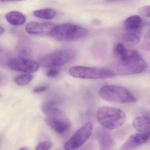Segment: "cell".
I'll list each match as a JSON object with an SVG mask.
<instances>
[{"mask_svg": "<svg viewBox=\"0 0 150 150\" xmlns=\"http://www.w3.org/2000/svg\"><path fill=\"white\" fill-rule=\"evenodd\" d=\"M59 71L58 69L52 68L46 72V76L50 78H55L59 74Z\"/></svg>", "mask_w": 150, "mask_h": 150, "instance_id": "25", "label": "cell"}, {"mask_svg": "<svg viewBox=\"0 0 150 150\" xmlns=\"http://www.w3.org/2000/svg\"><path fill=\"white\" fill-rule=\"evenodd\" d=\"M138 12L141 16L145 17H150V6H145L139 8L138 9Z\"/></svg>", "mask_w": 150, "mask_h": 150, "instance_id": "24", "label": "cell"}, {"mask_svg": "<svg viewBox=\"0 0 150 150\" xmlns=\"http://www.w3.org/2000/svg\"><path fill=\"white\" fill-rule=\"evenodd\" d=\"M133 127L139 132L150 134V116L146 113L144 116L137 117L133 119Z\"/></svg>", "mask_w": 150, "mask_h": 150, "instance_id": "13", "label": "cell"}, {"mask_svg": "<svg viewBox=\"0 0 150 150\" xmlns=\"http://www.w3.org/2000/svg\"><path fill=\"white\" fill-rule=\"evenodd\" d=\"M11 59L8 52L0 45V63L8 64Z\"/></svg>", "mask_w": 150, "mask_h": 150, "instance_id": "21", "label": "cell"}, {"mask_svg": "<svg viewBox=\"0 0 150 150\" xmlns=\"http://www.w3.org/2000/svg\"><path fill=\"white\" fill-rule=\"evenodd\" d=\"M33 76L30 74H22L15 79L14 81L20 86H25L29 84L33 80Z\"/></svg>", "mask_w": 150, "mask_h": 150, "instance_id": "19", "label": "cell"}, {"mask_svg": "<svg viewBox=\"0 0 150 150\" xmlns=\"http://www.w3.org/2000/svg\"><path fill=\"white\" fill-rule=\"evenodd\" d=\"M5 29L4 28L1 26H0V35H2L5 32Z\"/></svg>", "mask_w": 150, "mask_h": 150, "instance_id": "28", "label": "cell"}, {"mask_svg": "<svg viewBox=\"0 0 150 150\" xmlns=\"http://www.w3.org/2000/svg\"><path fill=\"white\" fill-rule=\"evenodd\" d=\"M150 31L149 30L146 33L141 45L143 50L150 51Z\"/></svg>", "mask_w": 150, "mask_h": 150, "instance_id": "22", "label": "cell"}, {"mask_svg": "<svg viewBox=\"0 0 150 150\" xmlns=\"http://www.w3.org/2000/svg\"><path fill=\"white\" fill-rule=\"evenodd\" d=\"M8 79L6 76L0 72V86H2L7 84Z\"/></svg>", "mask_w": 150, "mask_h": 150, "instance_id": "27", "label": "cell"}, {"mask_svg": "<svg viewBox=\"0 0 150 150\" xmlns=\"http://www.w3.org/2000/svg\"><path fill=\"white\" fill-rule=\"evenodd\" d=\"M99 93L100 97L103 100L109 102L127 103L137 101V98L129 90L120 86H103L100 88Z\"/></svg>", "mask_w": 150, "mask_h": 150, "instance_id": "4", "label": "cell"}, {"mask_svg": "<svg viewBox=\"0 0 150 150\" xmlns=\"http://www.w3.org/2000/svg\"><path fill=\"white\" fill-rule=\"evenodd\" d=\"M97 119L104 129L113 130L119 128L125 122L126 116L120 109L103 106L98 109Z\"/></svg>", "mask_w": 150, "mask_h": 150, "instance_id": "2", "label": "cell"}, {"mask_svg": "<svg viewBox=\"0 0 150 150\" xmlns=\"http://www.w3.org/2000/svg\"><path fill=\"white\" fill-rule=\"evenodd\" d=\"M123 40L129 45H136L140 42V38L137 34L132 32H128L123 35Z\"/></svg>", "mask_w": 150, "mask_h": 150, "instance_id": "18", "label": "cell"}, {"mask_svg": "<svg viewBox=\"0 0 150 150\" xmlns=\"http://www.w3.org/2000/svg\"><path fill=\"white\" fill-rule=\"evenodd\" d=\"M8 65L12 70L28 74L35 72L39 68V64L35 60L23 58L11 59Z\"/></svg>", "mask_w": 150, "mask_h": 150, "instance_id": "8", "label": "cell"}, {"mask_svg": "<svg viewBox=\"0 0 150 150\" xmlns=\"http://www.w3.org/2000/svg\"><path fill=\"white\" fill-rule=\"evenodd\" d=\"M45 121L48 126L59 134L65 133L71 128V122L66 117H47L45 119Z\"/></svg>", "mask_w": 150, "mask_h": 150, "instance_id": "11", "label": "cell"}, {"mask_svg": "<svg viewBox=\"0 0 150 150\" xmlns=\"http://www.w3.org/2000/svg\"><path fill=\"white\" fill-rule=\"evenodd\" d=\"M72 77L81 79H102L115 77V73L111 69L76 66L69 69Z\"/></svg>", "mask_w": 150, "mask_h": 150, "instance_id": "5", "label": "cell"}, {"mask_svg": "<svg viewBox=\"0 0 150 150\" xmlns=\"http://www.w3.org/2000/svg\"><path fill=\"white\" fill-rule=\"evenodd\" d=\"M88 32L87 30L79 25L64 23L55 25L52 30L50 36L59 42H72L86 36Z\"/></svg>", "mask_w": 150, "mask_h": 150, "instance_id": "3", "label": "cell"}, {"mask_svg": "<svg viewBox=\"0 0 150 150\" xmlns=\"http://www.w3.org/2000/svg\"><path fill=\"white\" fill-rule=\"evenodd\" d=\"M33 14L35 17L40 19L50 20L56 16L57 12L52 8H46L35 10Z\"/></svg>", "mask_w": 150, "mask_h": 150, "instance_id": "17", "label": "cell"}, {"mask_svg": "<svg viewBox=\"0 0 150 150\" xmlns=\"http://www.w3.org/2000/svg\"><path fill=\"white\" fill-rule=\"evenodd\" d=\"M52 146V144L50 141H43L37 146L35 150H49Z\"/></svg>", "mask_w": 150, "mask_h": 150, "instance_id": "23", "label": "cell"}, {"mask_svg": "<svg viewBox=\"0 0 150 150\" xmlns=\"http://www.w3.org/2000/svg\"><path fill=\"white\" fill-rule=\"evenodd\" d=\"M55 24L51 23L30 22L25 26L26 32L30 35H50Z\"/></svg>", "mask_w": 150, "mask_h": 150, "instance_id": "9", "label": "cell"}, {"mask_svg": "<svg viewBox=\"0 0 150 150\" xmlns=\"http://www.w3.org/2000/svg\"><path fill=\"white\" fill-rule=\"evenodd\" d=\"M142 18L137 15L128 17L124 23L125 28L128 32L137 34L140 30L142 26Z\"/></svg>", "mask_w": 150, "mask_h": 150, "instance_id": "14", "label": "cell"}, {"mask_svg": "<svg viewBox=\"0 0 150 150\" xmlns=\"http://www.w3.org/2000/svg\"><path fill=\"white\" fill-rule=\"evenodd\" d=\"M7 21L14 26H20L25 23L26 18L25 16L18 11H11L6 16Z\"/></svg>", "mask_w": 150, "mask_h": 150, "instance_id": "16", "label": "cell"}, {"mask_svg": "<svg viewBox=\"0 0 150 150\" xmlns=\"http://www.w3.org/2000/svg\"><path fill=\"white\" fill-rule=\"evenodd\" d=\"M42 110L48 117H66L64 112L56 106L55 103L49 102L42 105Z\"/></svg>", "mask_w": 150, "mask_h": 150, "instance_id": "15", "label": "cell"}, {"mask_svg": "<svg viewBox=\"0 0 150 150\" xmlns=\"http://www.w3.org/2000/svg\"><path fill=\"white\" fill-rule=\"evenodd\" d=\"M19 150H29V149L27 147H23L21 148V149H19Z\"/></svg>", "mask_w": 150, "mask_h": 150, "instance_id": "29", "label": "cell"}, {"mask_svg": "<svg viewBox=\"0 0 150 150\" xmlns=\"http://www.w3.org/2000/svg\"><path fill=\"white\" fill-rule=\"evenodd\" d=\"M48 87L46 86H41L35 88L33 89V92L36 93H42L46 91L48 89Z\"/></svg>", "mask_w": 150, "mask_h": 150, "instance_id": "26", "label": "cell"}, {"mask_svg": "<svg viewBox=\"0 0 150 150\" xmlns=\"http://www.w3.org/2000/svg\"><path fill=\"white\" fill-rule=\"evenodd\" d=\"M150 134L137 132L131 135L125 142L120 150H133L147 143Z\"/></svg>", "mask_w": 150, "mask_h": 150, "instance_id": "10", "label": "cell"}, {"mask_svg": "<svg viewBox=\"0 0 150 150\" xmlns=\"http://www.w3.org/2000/svg\"></svg>", "mask_w": 150, "mask_h": 150, "instance_id": "30", "label": "cell"}, {"mask_svg": "<svg viewBox=\"0 0 150 150\" xmlns=\"http://www.w3.org/2000/svg\"><path fill=\"white\" fill-rule=\"evenodd\" d=\"M97 141L101 150H110L115 145L112 135L104 129H98L96 132Z\"/></svg>", "mask_w": 150, "mask_h": 150, "instance_id": "12", "label": "cell"}, {"mask_svg": "<svg viewBox=\"0 0 150 150\" xmlns=\"http://www.w3.org/2000/svg\"><path fill=\"white\" fill-rule=\"evenodd\" d=\"M147 64L138 52L128 50L127 53L118 57L116 64L117 73L126 75L138 74L145 71Z\"/></svg>", "mask_w": 150, "mask_h": 150, "instance_id": "1", "label": "cell"}, {"mask_svg": "<svg viewBox=\"0 0 150 150\" xmlns=\"http://www.w3.org/2000/svg\"><path fill=\"white\" fill-rule=\"evenodd\" d=\"M75 56L76 52L73 49H61L43 57L38 64L43 67L61 66L72 60Z\"/></svg>", "mask_w": 150, "mask_h": 150, "instance_id": "6", "label": "cell"}, {"mask_svg": "<svg viewBox=\"0 0 150 150\" xmlns=\"http://www.w3.org/2000/svg\"><path fill=\"white\" fill-rule=\"evenodd\" d=\"M93 131L90 122L86 123L79 128L64 145L65 150H74L83 145L89 139Z\"/></svg>", "mask_w": 150, "mask_h": 150, "instance_id": "7", "label": "cell"}, {"mask_svg": "<svg viewBox=\"0 0 150 150\" xmlns=\"http://www.w3.org/2000/svg\"><path fill=\"white\" fill-rule=\"evenodd\" d=\"M128 50L124 45L122 43H119L115 45L114 49V52L117 57H122L127 53Z\"/></svg>", "mask_w": 150, "mask_h": 150, "instance_id": "20", "label": "cell"}]
</instances>
